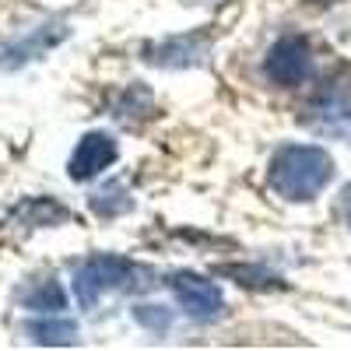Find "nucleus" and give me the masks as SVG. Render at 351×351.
<instances>
[{
    "label": "nucleus",
    "instance_id": "nucleus-1",
    "mask_svg": "<svg viewBox=\"0 0 351 351\" xmlns=\"http://www.w3.org/2000/svg\"><path fill=\"white\" fill-rule=\"evenodd\" d=\"M334 180V158L316 144H288L267 169V183L285 200H313Z\"/></svg>",
    "mask_w": 351,
    "mask_h": 351
},
{
    "label": "nucleus",
    "instance_id": "nucleus-2",
    "mask_svg": "<svg viewBox=\"0 0 351 351\" xmlns=\"http://www.w3.org/2000/svg\"><path fill=\"white\" fill-rule=\"evenodd\" d=\"M134 274H137V267L120 260V256H92V260H84L74 274V295H77L81 306H95L109 295V291L130 288Z\"/></svg>",
    "mask_w": 351,
    "mask_h": 351
},
{
    "label": "nucleus",
    "instance_id": "nucleus-3",
    "mask_svg": "<svg viewBox=\"0 0 351 351\" xmlns=\"http://www.w3.org/2000/svg\"><path fill=\"white\" fill-rule=\"evenodd\" d=\"M263 71L267 77L281 88H295L309 77L313 71V53H309V43L302 36H285L271 46L267 60H263Z\"/></svg>",
    "mask_w": 351,
    "mask_h": 351
},
{
    "label": "nucleus",
    "instance_id": "nucleus-4",
    "mask_svg": "<svg viewBox=\"0 0 351 351\" xmlns=\"http://www.w3.org/2000/svg\"><path fill=\"white\" fill-rule=\"evenodd\" d=\"M172 291H176V299H180V306L186 309V316H193V319H218L225 313L221 288L208 278H200V274H190V271L176 274Z\"/></svg>",
    "mask_w": 351,
    "mask_h": 351
},
{
    "label": "nucleus",
    "instance_id": "nucleus-5",
    "mask_svg": "<svg viewBox=\"0 0 351 351\" xmlns=\"http://www.w3.org/2000/svg\"><path fill=\"white\" fill-rule=\"evenodd\" d=\"M112 162H116V141H112L109 134L92 130V134H84V137L77 141L67 172H71V180L84 183V180H92V176H99L102 169H109Z\"/></svg>",
    "mask_w": 351,
    "mask_h": 351
},
{
    "label": "nucleus",
    "instance_id": "nucleus-6",
    "mask_svg": "<svg viewBox=\"0 0 351 351\" xmlns=\"http://www.w3.org/2000/svg\"><path fill=\"white\" fill-rule=\"evenodd\" d=\"M18 302L25 306V309H36V313H53V309H64V288L56 285L53 278H43V281H32L21 295H18Z\"/></svg>",
    "mask_w": 351,
    "mask_h": 351
},
{
    "label": "nucleus",
    "instance_id": "nucleus-7",
    "mask_svg": "<svg viewBox=\"0 0 351 351\" xmlns=\"http://www.w3.org/2000/svg\"><path fill=\"white\" fill-rule=\"evenodd\" d=\"M28 334L39 344H74L77 327L67 324V319H32L28 324Z\"/></svg>",
    "mask_w": 351,
    "mask_h": 351
},
{
    "label": "nucleus",
    "instance_id": "nucleus-8",
    "mask_svg": "<svg viewBox=\"0 0 351 351\" xmlns=\"http://www.w3.org/2000/svg\"><path fill=\"white\" fill-rule=\"evenodd\" d=\"M127 208H130V197H123V186H116V183L92 197V211H95V215H106V218H109V215H120V211H127Z\"/></svg>",
    "mask_w": 351,
    "mask_h": 351
},
{
    "label": "nucleus",
    "instance_id": "nucleus-9",
    "mask_svg": "<svg viewBox=\"0 0 351 351\" xmlns=\"http://www.w3.org/2000/svg\"><path fill=\"white\" fill-rule=\"evenodd\" d=\"M348 218H351V193H348Z\"/></svg>",
    "mask_w": 351,
    "mask_h": 351
}]
</instances>
